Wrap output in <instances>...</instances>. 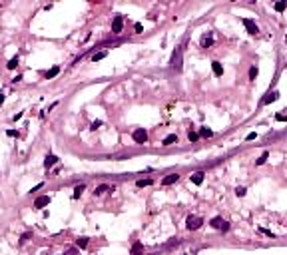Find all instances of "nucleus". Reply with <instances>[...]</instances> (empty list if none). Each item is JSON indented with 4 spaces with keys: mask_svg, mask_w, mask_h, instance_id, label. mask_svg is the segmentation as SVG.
Segmentation results:
<instances>
[{
    "mask_svg": "<svg viewBox=\"0 0 287 255\" xmlns=\"http://www.w3.org/2000/svg\"><path fill=\"white\" fill-rule=\"evenodd\" d=\"M202 225H203V219L197 217V215H189V217L186 219V227H187L189 231H196V229H199Z\"/></svg>",
    "mask_w": 287,
    "mask_h": 255,
    "instance_id": "nucleus-1",
    "label": "nucleus"
},
{
    "mask_svg": "<svg viewBox=\"0 0 287 255\" xmlns=\"http://www.w3.org/2000/svg\"><path fill=\"white\" fill-rule=\"evenodd\" d=\"M132 138H134V142H136V144H144L146 140H148V132H146V130H134Z\"/></svg>",
    "mask_w": 287,
    "mask_h": 255,
    "instance_id": "nucleus-2",
    "label": "nucleus"
},
{
    "mask_svg": "<svg viewBox=\"0 0 287 255\" xmlns=\"http://www.w3.org/2000/svg\"><path fill=\"white\" fill-rule=\"evenodd\" d=\"M243 26L247 28V32H249L251 36L259 34V30H257V26H255V22H253V20H249V18H243Z\"/></svg>",
    "mask_w": 287,
    "mask_h": 255,
    "instance_id": "nucleus-3",
    "label": "nucleus"
},
{
    "mask_svg": "<svg viewBox=\"0 0 287 255\" xmlns=\"http://www.w3.org/2000/svg\"><path fill=\"white\" fill-rule=\"evenodd\" d=\"M122 26H124V18H122V16H116L114 22H112V32H114V34H120Z\"/></svg>",
    "mask_w": 287,
    "mask_h": 255,
    "instance_id": "nucleus-4",
    "label": "nucleus"
},
{
    "mask_svg": "<svg viewBox=\"0 0 287 255\" xmlns=\"http://www.w3.org/2000/svg\"><path fill=\"white\" fill-rule=\"evenodd\" d=\"M180 180V173H167V176L161 180V186H172V183H176Z\"/></svg>",
    "mask_w": 287,
    "mask_h": 255,
    "instance_id": "nucleus-5",
    "label": "nucleus"
},
{
    "mask_svg": "<svg viewBox=\"0 0 287 255\" xmlns=\"http://www.w3.org/2000/svg\"><path fill=\"white\" fill-rule=\"evenodd\" d=\"M48 203H50V197H48V195H42V197H38L36 201H34V207L36 209H42V207H46Z\"/></svg>",
    "mask_w": 287,
    "mask_h": 255,
    "instance_id": "nucleus-6",
    "label": "nucleus"
},
{
    "mask_svg": "<svg viewBox=\"0 0 287 255\" xmlns=\"http://www.w3.org/2000/svg\"><path fill=\"white\" fill-rule=\"evenodd\" d=\"M56 161H58V156L48 154V156H46V160H44V167H46V170H50L52 166H56Z\"/></svg>",
    "mask_w": 287,
    "mask_h": 255,
    "instance_id": "nucleus-7",
    "label": "nucleus"
},
{
    "mask_svg": "<svg viewBox=\"0 0 287 255\" xmlns=\"http://www.w3.org/2000/svg\"><path fill=\"white\" fill-rule=\"evenodd\" d=\"M203 177H205V173H203V171H196V173H192V181L196 183V186L203 183Z\"/></svg>",
    "mask_w": 287,
    "mask_h": 255,
    "instance_id": "nucleus-8",
    "label": "nucleus"
},
{
    "mask_svg": "<svg viewBox=\"0 0 287 255\" xmlns=\"http://www.w3.org/2000/svg\"><path fill=\"white\" fill-rule=\"evenodd\" d=\"M213 44V36L212 34H203L202 36V48H209Z\"/></svg>",
    "mask_w": 287,
    "mask_h": 255,
    "instance_id": "nucleus-9",
    "label": "nucleus"
},
{
    "mask_svg": "<svg viewBox=\"0 0 287 255\" xmlns=\"http://www.w3.org/2000/svg\"><path fill=\"white\" fill-rule=\"evenodd\" d=\"M212 70H213V74L215 76H223V66H221V62H212Z\"/></svg>",
    "mask_w": 287,
    "mask_h": 255,
    "instance_id": "nucleus-10",
    "label": "nucleus"
},
{
    "mask_svg": "<svg viewBox=\"0 0 287 255\" xmlns=\"http://www.w3.org/2000/svg\"><path fill=\"white\" fill-rule=\"evenodd\" d=\"M110 189H114V186L110 187V186H108V183H102V186H98V187H96V189H94V193H96V195H102V193H106V191H110Z\"/></svg>",
    "mask_w": 287,
    "mask_h": 255,
    "instance_id": "nucleus-11",
    "label": "nucleus"
},
{
    "mask_svg": "<svg viewBox=\"0 0 287 255\" xmlns=\"http://www.w3.org/2000/svg\"><path fill=\"white\" fill-rule=\"evenodd\" d=\"M275 100H277V92H267L265 98H263V104H271Z\"/></svg>",
    "mask_w": 287,
    "mask_h": 255,
    "instance_id": "nucleus-12",
    "label": "nucleus"
},
{
    "mask_svg": "<svg viewBox=\"0 0 287 255\" xmlns=\"http://www.w3.org/2000/svg\"><path fill=\"white\" fill-rule=\"evenodd\" d=\"M174 68L182 70V50H177V56L174 54Z\"/></svg>",
    "mask_w": 287,
    "mask_h": 255,
    "instance_id": "nucleus-13",
    "label": "nucleus"
},
{
    "mask_svg": "<svg viewBox=\"0 0 287 255\" xmlns=\"http://www.w3.org/2000/svg\"><path fill=\"white\" fill-rule=\"evenodd\" d=\"M174 142H177V135L176 134H170V135H166V138H164V142H161V144H164V145H170V144H174Z\"/></svg>",
    "mask_w": 287,
    "mask_h": 255,
    "instance_id": "nucleus-14",
    "label": "nucleus"
},
{
    "mask_svg": "<svg viewBox=\"0 0 287 255\" xmlns=\"http://www.w3.org/2000/svg\"><path fill=\"white\" fill-rule=\"evenodd\" d=\"M84 189H86V186H84V183H80V186H76V187H74V199H78L80 195L84 193Z\"/></svg>",
    "mask_w": 287,
    "mask_h": 255,
    "instance_id": "nucleus-15",
    "label": "nucleus"
},
{
    "mask_svg": "<svg viewBox=\"0 0 287 255\" xmlns=\"http://www.w3.org/2000/svg\"><path fill=\"white\" fill-rule=\"evenodd\" d=\"M209 223H212V227H215V229H221V225H223L225 221L221 219V217H213L212 221H209Z\"/></svg>",
    "mask_w": 287,
    "mask_h": 255,
    "instance_id": "nucleus-16",
    "label": "nucleus"
},
{
    "mask_svg": "<svg viewBox=\"0 0 287 255\" xmlns=\"http://www.w3.org/2000/svg\"><path fill=\"white\" fill-rule=\"evenodd\" d=\"M197 134H199V138H212V135H213V132L209 128H202Z\"/></svg>",
    "mask_w": 287,
    "mask_h": 255,
    "instance_id": "nucleus-17",
    "label": "nucleus"
},
{
    "mask_svg": "<svg viewBox=\"0 0 287 255\" xmlns=\"http://www.w3.org/2000/svg\"><path fill=\"white\" fill-rule=\"evenodd\" d=\"M58 72H60V66H52L46 72V78H54V76H58Z\"/></svg>",
    "mask_w": 287,
    "mask_h": 255,
    "instance_id": "nucleus-18",
    "label": "nucleus"
},
{
    "mask_svg": "<svg viewBox=\"0 0 287 255\" xmlns=\"http://www.w3.org/2000/svg\"><path fill=\"white\" fill-rule=\"evenodd\" d=\"M16 66H18V56L10 58V60H8V64H6V68H8V70H16Z\"/></svg>",
    "mask_w": 287,
    "mask_h": 255,
    "instance_id": "nucleus-19",
    "label": "nucleus"
},
{
    "mask_svg": "<svg viewBox=\"0 0 287 255\" xmlns=\"http://www.w3.org/2000/svg\"><path fill=\"white\" fill-rule=\"evenodd\" d=\"M106 56H108V50H102V52H98V54H94V56H92V60L98 62V60H104Z\"/></svg>",
    "mask_w": 287,
    "mask_h": 255,
    "instance_id": "nucleus-20",
    "label": "nucleus"
},
{
    "mask_svg": "<svg viewBox=\"0 0 287 255\" xmlns=\"http://www.w3.org/2000/svg\"><path fill=\"white\" fill-rule=\"evenodd\" d=\"M76 245H78L80 249H84L86 245H88V237H78V239H76Z\"/></svg>",
    "mask_w": 287,
    "mask_h": 255,
    "instance_id": "nucleus-21",
    "label": "nucleus"
},
{
    "mask_svg": "<svg viewBox=\"0 0 287 255\" xmlns=\"http://www.w3.org/2000/svg\"><path fill=\"white\" fill-rule=\"evenodd\" d=\"M151 181H154V180H150V177H148V180H138L136 186L138 187H146V186H151Z\"/></svg>",
    "mask_w": 287,
    "mask_h": 255,
    "instance_id": "nucleus-22",
    "label": "nucleus"
},
{
    "mask_svg": "<svg viewBox=\"0 0 287 255\" xmlns=\"http://www.w3.org/2000/svg\"><path fill=\"white\" fill-rule=\"evenodd\" d=\"M267 156H269L267 151H263V154L257 158V161H255V164H257V166H263V164H265V160H267Z\"/></svg>",
    "mask_w": 287,
    "mask_h": 255,
    "instance_id": "nucleus-23",
    "label": "nucleus"
},
{
    "mask_svg": "<svg viewBox=\"0 0 287 255\" xmlns=\"http://www.w3.org/2000/svg\"><path fill=\"white\" fill-rule=\"evenodd\" d=\"M287 8V2H283V0H281V2H277V4H275V10H277V12H283V10Z\"/></svg>",
    "mask_w": 287,
    "mask_h": 255,
    "instance_id": "nucleus-24",
    "label": "nucleus"
},
{
    "mask_svg": "<svg viewBox=\"0 0 287 255\" xmlns=\"http://www.w3.org/2000/svg\"><path fill=\"white\" fill-rule=\"evenodd\" d=\"M140 251H142V243H134V247H132V255H138Z\"/></svg>",
    "mask_w": 287,
    "mask_h": 255,
    "instance_id": "nucleus-25",
    "label": "nucleus"
},
{
    "mask_svg": "<svg viewBox=\"0 0 287 255\" xmlns=\"http://www.w3.org/2000/svg\"><path fill=\"white\" fill-rule=\"evenodd\" d=\"M257 72H259V70H257L255 66H251V68H249V78L255 80V78H257Z\"/></svg>",
    "mask_w": 287,
    "mask_h": 255,
    "instance_id": "nucleus-26",
    "label": "nucleus"
},
{
    "mask_svg": "<svg viewBox=\"0 0 287 255\" xmlns=\"http://www.w3.org/2000/svg\"><path fill=\"white\" fill-rule=\"evenodd\" d=\"M187 138L192 140V142H196V140L199 138V134H197V132H192V130H189V132H187Z\"/></svg>",
    "mask_w": 287,
    "mask_h": 255,
    "instance_id": "nucleus-27",
    "label": "nucleus"
},
{
    "mask_svg": "<svg viewBox=\"0 0 287 255\" xmlns=\"http://www.w3.org/2000/svg\"><path fill=\"white\" fill-rule=\"evenodd\" d=\"M245 191H247V189H245V187H243V186L235 189V193H237V195H239V197H243V195H245Z\"/></svg>",
    "mask_w": 287,
    "mask_h": 255,
    "instance_id": "nucleus-28",
    "label": "nucleus"
},
{
    "mask_svg": "<svg viewBox=\"0 0 287 255\" xmlns=\"http://www.w3.org/2000/svg\"><path fill=\"white\" fill-rule=\"evenodd\" d=\"M255 138H257V134H255V132H251V134H247V138H245V140H247V142H251V140H255Z\"/></svg>",
    "mask_w": 287,
    "mask_h": 255,
    "instance_id": "nucleus-29",
    "label": "nucleus"
},
{
    "mask_svg": "<svg viewBox=\"0 0 287 255\" xmlns=\"http://www.w3.org/2000/svg\"><path fill=\"white\" fill-rule=\"evenodd\" d=\"M100 126H102V122H100V120H96V122L90 126V130H96V128H100Z\"/></svg>",
    "mask_w": 287,
    "mask_h": 255,
    "instance_id": "nucleus-30",
    "label": "nucleus"
},
{
    "mask_svg": "<svg viewBox=\"0 0 287 255\" xmlns=\"http://www.w3.org/2000/svg\"><path fill=\"white\" fill-rule=\"evenodd\" d=\"M42 186H44V183H38V186H34V187H32V191H30V193H34V191H38V189H40Z\"/></svg>",
    "mask_w": 287,
    "mask_h": 255,
    "instance_id": "nucleus-31",
    "label": "nucleus"
},
{
    "mask_svg": "<svg viewBox=\"0 0 287 255\" xmlns=\"http://www.w3.org/2000/svg\"><path fill=\"white\" fill-rule=\"evenodd\" d=\"M277 120H279V122H285L287 116H283V114H277Z\"/></svg>",
    "mask_w": 287,
    "mask_h": 255,
    "instance_id": "nucleus-32",
    "label": "nucleus"
},
{
    "mask_svg": "<svg viewBox=\"0 0 287 255\" xmlns=\"http://www.w3.org/2000/svg\"><path fill=\"white\" fill-rule=\"evenodd\" d=\"M221 231H229V223H227V221H225L223 225H221Z\"/></svg>",
    "mask_w": 287,
    "mask_h": 255,
    "instance_id": "nucleus-33",
    "label": "nucleus"
},
{
    "mask_svg": "<svg viewBox=\"0 0 287 255\" xmlns=\"http://www.w3.org/2000/svg\"><path fill=\"white\" fill-rule=\"evenodd\" d=\"M2 104H4V96L0 94V106H2Z\"/></svg>",
    "mask_w": 287,
    "mask_h": 255,
    "instance_id": "nucleus-34",
    "label": "nucleus"
}]
</instances>
